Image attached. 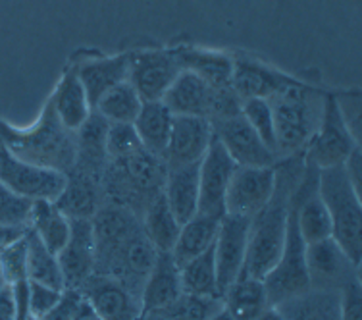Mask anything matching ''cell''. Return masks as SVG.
I'll list each match as a JSON object with an SVG mask.
<instances>
[{
  "mask_svg": "<svg viewBox=\"0 0 362 320\" xmlns=\"http://www.w3.org/2000/svg\"><path fill=\"white\" fill-rule=\"evenodd\" d=\"M305 166L303 154L286 156L276 166V188L270 201L252 216L249 224L247 255L241 274L262 280L278 263L286 244L293 189L305 172Z\"/></svg>",
  "mask_w": 362,
  "mask_h": 320,
  "instance_id": "obj_1",
  "label": "cell"
},
{
  "mask_svg": "<svg viewBox=\"0 0 362 320\" xmlns=\"http://www.w3.org/2000/svg\"><path fill=\"white\" fill-rule=\"evenodd\" d=\"M0 141L18 159L37 166L68 174L76 164V132L66 130L56 118L50 98L29 127H14L0 120Z\"/></svg>",
  "mask_w": 362,
  "mask_h": 320,
  "instance_id": "obj_2",
  "label": "cell"
},
{
  "mask_svg": "<svg viewBox=\"0 0 362 320\" xmlns=\"http://www.w3.org/2000/svg\"><path fill=\"white\" fill-rule=\"evenodd\" d=\"M326 95L327 91L299 81L266 98L274 116L276 143L281 159L305 153L320 125Z\"/></svg>",
  "mask_w": 362,
  "mask_h": 320,
  "instance_id": "obj_3",
  "label": "cell"
},
{
  "mask_svg": "<svg viewBox=\"0 0 362 320\" xmlns=\"http://www.w3.org/2000/svg\"><path fill=\"white\" fill-rule=\"evenodd\" d=\"M166 162L145 149L126 159L108 160L103 174V205H116L143 216L145 209L164 191Z\"/></svg>",
  "mask_w": 362,
  "mask_h": 320,
  "instance_id": "obj_4",
  "label": "cell"
},
{
  "mask_svg": "<svg viewBox=\"0 0 362 320\" xmlns=\"http://www.w3.org/2000/svg\"><path fill=\"white\" fill-rule=\"evenodd\" d=\"M318 193L332 218V237L347 258L361 268L362 197L347 180L343 166L318 170Z\"/></svg>",
  "mask_w": 362,
  "mask_h": 320,
  "instance_id": "obj_5",
  "label": "cell"
},
{
  "mask_svg": "<svg viewBox=\"0 0 362 320\" xmlns=\"http://www.w3.org/2000/svg\"><path fill=\"white\" fill-rule=\"evenodd\" d=\"M341 95L343 93L327 91L320 125L303 153L305 162L316 170L343 166L349 154L361 145V141L349 130L347 120L343 116L341 105H339Z\"/></svg>",
  "mask_w": 362,
  "mask_h": 320,
  "instance_id": "obj_6",
  "label": "cell"
},
{
  "mask_svg": "<svg viewBox=\"0 0 362 320\" xmlns=\"http://www.w3.org/2000/svg\"><path fill=\"white\" fill-rule=\"evenodd\" d=\"M262 282H264L270 307L279 305L281 301L295 297L310 287L307 268V244L300 237L299 228H297L293 202L289 207L286 244H284L281 255L274 268L262 278Z\"/></svg>",
  "mask_w": 362,
  "mask_h": 320,
  "instance_id": "obj_7",
  "label": "cell"
},
{
  "mask_svg": "<svg viewBox=\"0 0 362 320\" xmlns=\"http://www.w3.org/2000/svg\"><path fill=\"white\" fill-rule=\"evenodd\" d=\"M0 181L28 201H56L62 193L66 174L18 159L0 141Z\"/></svg>",
  "mask_w": 362,
  "mask_h": 320,
  "instance_id": "obj_8",
  "label": "cell"
},
{
  "mask_svg": "<svg viewBox=\"0 0 362 320\" xmlns=\"http://www.w3.org/2000/svg\"><path fill=\"white\" fill-rule=\"evenodd\" d=\"M180 72L181 66L172 49H141L129 52L127 81L139 93L143 103L162 101Z\"/></svg>",
  "mask_w": 362,
  "mask_h": 320,
  "instance_id": "obj_9",
  "label": "cell"
},
{
  "mask_svg": "<svg viewBox=\"0 0 362 320\" xmlns=\"http://www.w3.org/2000/svg\"><path fill=\"white\" fill-rule=\"evenodd\" d=\"M210 124L214 137L222 143L226 153L230 154L237 166L272 168L281 162V156L264 145V141L258 137L243 114L216 120Z\"/></svg>",
  "mask_w": 362,
  "mask_h": 320,
  "instance_id": "obj_10",
  "label": "cell"
},
{
  "mask_svg": "<svg viewBox=\"0 0 362 320\" xmlns=\"http://www.w3.org/2000/svg\"><path fill=\"white\" fill-rule=\"evenodd\" d=\"M237 164L212 135L206 154L199 164V215L222 218L226 215V191Z\"/></svg>",
  "mask_w": 362,
  "mask_h": 320,
  "instance_id": "obj_11",
  "label": "cell"
},
{
  "mask_svg": "<svg viewBox=\"0 0 362 320\" xmlns=\"http://www.w3.org/2000/svg\"><path fill=\"white\" fill-rule=\"evenodd\" d=\"M249 224L251 218L247 216L223 215L220 218L216 239H214V263H216L220 297L243 272Z\"/></svg>",
  "mask_w": 362,
  "mask_h": 320,
  "instance_id": "obj_12",
  "label": "cell"
},
{
  "mask_svg": "<svg viewBox=\"0 0 362 320\" xmlns=\"http://www.w3.org/2000/svg\"><path fill=\"white\" fill-rule=\"evenodd\" d=\"M276 166H237L226 191V215L247 216V218L257 215L270 201L274 193Z\"/></svg>",
  "mask_w": 362,
  "mask_h": 320,
  "instance_id": "obj_13",
  "label": "cell"
},
{
  "mask_svg": "<svg viewBox=\"0 0 362 320\" xmlns=\"http://www.w3.org/2000/svg\"><path fill=\"white\" fill-rule=\"evenodd\" d=\"M66 290H81L95 274V234L87 218H70V237L56 253Z\"/></svg>",
  "mask_w": 362,
  "mask_h": 320,
  "instance_id": "obj_14",
  "label": "cell"
},
{
  "mask_svg": "<svg viewBox=\"0 0 362 320\" xmlns=\"http://www.w3.org/2000/svg\"><path fill=\"white\" fill-rule=\"evenodd\" d=\"M233 56V74L231 87L241 101L247 98H268L274 93L286 89L289 85L299 84L300 79L286 72L272 68L268 64L255 60L252 56L237 52Z\"/></svg>",
  "mask_w": 362,
  "mask_h": 320,
  "instance_id": "obj_15",
  "label": "cell"
},
{
  "mask_svg": "<svg viewBox=\"0 0 362 320\" xmlns=\"http://www.w3.org/2000/svg\"><path fill=\"white\" fill-rule=\"evenodd\" d=\"M212 124L201 116H174L168 141L166 168L199 164L212 141Z\"/></svg>",
  "mask_w": 362,
  "mask_h": 320,
  "instance_id": "obj_16",
  "label": "cell"
},
{
  "mask_svg": "<svg viewBox=\"0 0 362 320\" xmlns=\"http://www.w3.org/2000/svg\"><path fill=\"white\" fill-rule=\"evenodd\" d=\"M79 292L90 301L103 320H135L141 313L139 295L105 274H93Z\"/></svg>",
  "mask_w": 362,
  "mask_h": 320,
  "instance_id": "obj_17",
  "label": "cell"
},
{
  "mask_svg": "<svg viewBox=\"0 0 362 320\" xmlns=\"http://www.w3.org/2000/svg\"><path fill=\"white\" fill-rule=\"evenodd\" d=\"M307 268L310 287L339 290L347 280L361 274V268L349 261L334 237L307 245Z\"/></svg>",
  "mask_w": 362,
  "mask_h": 320,
  "instance_id": "obj_18",
  "label": "cell"
},
{
  "mask_svg": "<svg viewBox=\"0 0 362 320\" xmlns=\"http://www.w3.org/2000/svg\"><path fill=\"white\" fill-rule=\"evenodd\" d=\"M71 66L83 85L90 106H95L112 87L127 81L129 52L116 56H83Z\"/></svg>",
  "mask_w": 362,
  "mask_h": 320,
  "instance_id": "obj_19",
  "label": "cell"
},
{
  "mask_svg": "<svg viewBox=\"0 0 362 320\" xmlns=\"http://www.w3.org/2000/svg\"><path fill=\"white\" fill-rule=\"evenodd\" d=\"M54 202L68 218L90 220L103 207V181L71 168L66 174L62 193Z\"/></svg>",
  "mask_w": 362,
  "mask_h": 320,
  "instance_id": "obj_20",
  "label": "cell"
},
{
  "mask_svg": "<svg viewBox=\"0 0 362 320\" xmlns=\"http://www.w3.org/2000/svg\"><path fill=\"white\" fill-rule=\"evenodd\" d=\"M181 293L183 290H181L180 266L175 265L170 253H158L153 270L148 272L145 284L141 287V311L168 309Z\"/></svg>",
  "mask_w": 362,
  "mask_h": 320,
  "instance_id": "obj_21",
  "label": "cell"
},
{
  "mask_svg": "<svg viewBox=\"0 0 362 320\" xmlns=\"http://www.w3.org/2000/svg\"><path fill=\"white\" fill-rule=\"evenodd\" d=\"M181 70L193 72L210 87H230L233 74V56L223 50H209L180 45L172 49Z\"/></svg>",
  "mask_w": 362,
  "mask_h": 320,
  "instance_id": "obj_22",
  "label": "cell"
},
{
  "mask_svg": "<svg viewBox=\"0 0 362 320\" xmlns=\"http://www.w3.org/2000/svg\"><path fill=\"white\" fill-rule=\"evenodd\" d=\"M337 287H308L307 292L281 301L276 309L284 320H341Z\"/></svg>",
  "mask_w": 362,
  "mask_h": 320,
  "instance_id": "obj_23",
  "label": "cell"
},
{
  "mask_svg": "<svg viewBox=\"0 0 362 320\" xmlns=\"http://www.w3.org/2000/svg\"><path fill=\"white\" fill-rule=\"evenodd\" d=\"M50 103L54 108L56 118L60 120V124L66 130L77 132L87 122L93 112V106H90L87 93L79 81L74 66L64 70L54 93L50 95Z\"/></svg>",
  "mask_w": 362,
  "mask_h": 320,
  "instance_id": "obj_24",
  "label": "cell"
},
{
  "mask_svg": "<svg viewBox=\"0 0 362 320\" xmlns=\"http://www.w3.org/2000/svg\"><path fill=\"white\" fill-rule=\"evenodd\" d=\"M212 87L193 72L181 70L175 81L170 85L162 103L174 116H201L209 120Z\"/></svg>",
  "mask_w": 362,
  "mask_h": 320,
  "instance_id": "obj_25",
  "label": "cell"
},
{
  "mask_svg": "<svg viewBox=\"0 0 362 320\" xmlns=\"http://www.w3.org/2000/svg\"><path fill=\"white\" fill-rule=\"evenodd\" d=\"M199 164L166 168L162 193L180 224L199 215Z\"/></svg>",
  "mask_w": 362,
  "mask_h": 320,
  "instance_id": "obj_26",
  "label": "cell"
},
{
  "mask_svg": "<svg viewBox=\"0 0 362 320\" xmlns=\"http://www.w3.org/2000/svg\"><path fill=\"white\" fill-rule=\"evenodd\" d=\"M172 122H174V114L168 110L162 101L143 103L139 116L133 122V127L137 132L141 147L146 153L164 160L170 132H172Z\"/></svg>",
  "mask_w": 362,
  "mask_h": 320,
  "instance_id": "obj_27",
  "label": "cell"
},
{
  "mask_svg": "<svg viewBox=\"0 0 362 320\" xmlns=\"http://www.w3.org/2000/svg\"><path fill=\"white\" fill-rule=\"evenodd\" d=\"M223 309L235 320H255L270 307L264 282L241 274L222 295Z\"/></svg>",
  "mask_w": 362,
  "mask_h": 320,
  "instance_id": "obj_28",
  "label": "cell"
},
{
  "mask_svg": "<svg viewBox=\"0 0 362 320\" xmlns=\"http://www.w3.org/2000/svg\"><path fill=\"white\" fill-rule=\"evenodd\" d=\"M218 226H220V218L204 215H195L191 220L181 224L180 236L175 239L174 249L170 251L175 265H185L187 261L210 249L216 239Z\"/></svg>",
  "mask_w": 362,
  "mask_h": 320,
  "instance_id": "obj_29",
  "label": "cell"
},
{
  "mask_svg": "<svg viewBox=\"0 0 362 320\" xmlns=\"http://www.w3.org/2000/svg\"><path fill=\"white\" fill-rule=\"evenodd\" d=\"M29 230L47 249L58 253L70 237V218L56 207L54 201H33Z\"/></svg>",
  "mask_w": 362,
  "mask_h": 320,
  "instance_id": "obj_30",
  "label": "cell"
},
{
  "mask_svg": "<svg viewBox=\"0 0 362 320\" xmlns=\"http://www.w3.org/2000/svg\"><path fill=\"white\" fill-rule=\"evenodd\" d=\"M141 228L158 253H170L180 236L181 224L168 207L164 193L156 197L141 216Z\"/></svg>",
  "mask_w": 362,
  "mask_h": 320,
  "instance_id": "obj_31",
  "label": "cell"
},
{
  "mask_svg": "<svg viewBox=\"0 0 362 320\" xmlns=\"http://www.w3.org/2000/svg\"><path fill=\"white\" fill-rule=\"evenodd\" d=\"M141 106L143 101L139 93L133 89L129 81H124L103 95L97 105L93 106V110L100 114L108 124H133L139 116Z\"/></svg>",
  "mask_w": 362,
  "mask_h": 320,
  "instance_id": "obj_32",
  "label": "cell"
},
{
  "mask_svg": "<svg viewBox=\"0 0 362 320\" xmlns=\"http://www.w3.org/2000/svg\"><path fill=\"white\" fill-rule=\"evenodd\" d=\"M180 280L183 293L193 295H216L218 278H216V263H214V245L206 249L195 258L187 261L180 266Z\"/></svg>",
  "mask_w": 362,
  "mask_h": 320,
  "instance_id": "obj_33",
  "label": "cell"
},
{
  "mask_svg": "<svg viewBox=\"0 0 362 320\" xmlns=\"http://www.w3.org/2000/svg\"><path fill=\"white\" fill-rule=\"evenodd\" d=\"M28 280L39 284L50 285L56 290H66L64 276L58 265L56 253L49 251L41 244V239L28 228Z\"/></svg>",
  "mask_w": 362,
  "mask_h": 320,
  "instance_id": "obj_34",
  "label": "cell"
},
{
  "mask_svg": "<svg viewBox=\"0 0 362 320\" xmlns=\"http://www.w3.org/2000/svg\"><path fill=\"white\" fill-rule=\"evenodd\" d=\"M223 307L222 297L216 295H193L181 293L180 297L168 307L172 320H209Z\"/></svg>",
  "mask_w": 362,
  "mask_h": 320,
  "instance_id": "obj_35",
  "label": "cell"
},
{
  "mask_svg": "<svg viewBox=\"0 0 362 320\" xmlns=\"http://www.w3.org/2000/svg\"><path fill=\"white\" fill-rule=\"evenodd\" d=\"M241 114L249 122L252 130L257 132L260 139L264 141V145L272 149L274 153H278V143H276V127H274V116L272 108L266 98H247L241 103Z\"/></svg>",
  "mask_w": 362,
  "mask_h": 320,
  "instance_id": "obj_36",
  "label": "cell"
},
{
  "mask_svg": "<svg viewBox=\"0 0 362 320\" xmlns=\"http://www.w3.org/2000/svg\"><path fill=\"white\" fill-rule=\"evenodd\" d=\"M0 268L8 285L28 280V237H20L6 249L0 251Z\"/></svg>",
  "mask_w": 362,
  "mask_h": 320,
  "instance_id": "obj_37",
  "label": "cell"
},
{
  "mask_svg": "<svg viewBox=\"0 0 362 320\" xmlns=\"http://www.w3.org/2000/svg\"><path fill=\"white\" fill-rule=\"evenodd\" d=\"M33 201L16 195L14 191L0 181V224L16 226V228H29Z\"/></svg>",
  "mask_w": 362,
  "mask_h": 320,
  "instance_id": "obj_38",
  "label": "cell"
},
{
  "mask_svg": "<svg viewBox=\"0 0 362 320\" xmlns=\"http://www.w3.org/2000/svg\"><path fill=\"white\" fill-rule=\"evenodd\" d=\"M141 141L133 124H110L106 132V154L108 160L126 159L129 154L137 153Z\"/></svg>",
  "mask_w": 362,
  "mask_h": 320,
  "instance_id": "obj_39",
  "label": "cell"
},
{
  "mask_svg": "<svg viewBox=\"0 0 362 320\" xmlns=\"http://www.w3.org/2000/svg\"><path fill=\"white\" fill-rule=\"evenodd\" d=\"M62 295V290H56L39 282H29V314L42 319L60 303Z\"/></svg>",
  "mask_w": 362,
  "mask_h": 320,
  "instance_id": "obj_40",
  "label": "cell"
},
{
  "mask_svg": "<svg viewBox=\"0 0 362 320\" xmlns=\"http://www.w3.org/2000/svg\"><path fill=\"white\" fill-rule=\"evenodd\" d=\"M339 311H341V320H362V284L361 274L355 278L347 280L339 287Z\"/></svg>",
  "mask_w": 362,
  "mask_h": 320,
  "instance_id": "obj_41",
  "label": "cell"
},
{
  "mask_svg": "<svg viewBox=\"0 0 362 320\" xmlns=\"http://www.w3.org/2000/svg\"><path fill=\"white\" fill-rule=\"evenodd\" d=\"M66 297L70 301L71 320H103L100 314L90 305V301L85 297L79 290H64Z\"/></svg>",
  "mask_w": 362,
  "mask_h": 320,
  "instance_id": "obj_42",
  "label": "cell"
},
{
  "mask_svg": "<svg viewBox=\"0 0 362 320\" xmlns=\"http://www.w3.org/2000/svg\"><path fill=\"white\" fill-rule=\"evenodd\" d=\"M343 170L347 174V180L351 181V185L355 188V191L362 197V149L361 145L356 147L353 153L349 154L347 160L343 162Z\"/></svg>",
  "mask_w": 362,
  "mask_h": 320,
  "instance_id": "obj_43",
  "label": "cell"
},
{
  "mask_svg": "<svg viewBox=\"0 0 362 320\" xmlns=\"http://www.w3.org/2000/svg\"><path fill=\"white\" fill-rule=\"evenodd\" d=\"M0 320H16V305L12 285H4L0 290Z\"/></svg>",
  "mask_w": 362,
  "mask_h": 320,
  "instance_id": "obj_44",
  "label": "cell"
},
{
  "mask_svg": "<svg viewBox=\"0 0 362 320\" xmlns=\"http://www.w3.org/2000/svg\"><path fill=\"white\" fill-rule=\"evenodd\" d=\"M28 228H16V226H4L0 224V251H4L10 244H14L16 239L25 236Z\"/></svg>",
  "mask_w": 362,
  "mask_h": 320,
  "instance_id": "obj_45",
  "label": "cell"
},
{
  "mask_svg": "<svg viewBox=\"0 0 362 320\" xmlns=\"http://www.w3.org/2000/svg\"><path fill=\"white\" fill-rule=\"evenodd\" d=\"M42 320H71L70 301H68V297H66V292H64L60 303H58V305H56L49 314H45Z\"/></svg>",
  "mask_w": 362,
  "mask_h": 320,
  "instance_id": "obj_46",
  "label": "cell"
},
{
  "mask_svg": "<svg viewBox=\"0 0 362 320\" xmlns=\"http://www.w3.org/2000/svg\"><path fill=\"white\" fill-rule=\"evenodd\" d=\"M135 320H172V316L168 314L166 309H160V311H141Z\"/></svg>",
  "mask_w": 362,
  "mask_h": 320,
  "instance_id": "obj_47",
  "label": "cell"
},
{
  "mask_svg": "<svg viewBox=\"0 0 362 320\" xmlns=\"http://www.w3.org/2000/svg\"><path fill=\"white\" fill-rule=\"evenodd\" d=\"M255 320H284V316L279 314V311L276 309V307H268L264 313L258 314Z\"/></svg>",
  "mask_w": 362,
  "mask_h": 320,
  "instance_id": "obj_48",
  "label": "cell"
},
{
  "mask_svg": "<svg viewBox=\"0 0 362 320\" xmlns=\"http://www.w3.org/2000/svg\"><path fill=\"white\" fill-rule=\"evenodd\" d=\"M209 320H235V319H233V316H231V314L222 307V309H220L216 314H212Z\"/></svg>",
  "mask_w": 362,
  "mask_h": 320,
  "instance_id": "obj_49",
  "label": "cell"
},
{
  "mask_svg": "<svg viewBox=\"0 0 362 320\" xmlns=\"http://www.w3.org/2000/svg\"><path fill=\"white\" fill-rule=\"evenodd\" d=\"M6 285V280H4V276H2V268H0V290Z\"/></svg>",
  "mask_w": 362,
  "mask_h": 320,
  "instance_id": "obj_50",
  "label": "cell"
},
{
  "mask_svg": "<svg viewBox=\"0 0 362 320\" xmlns=\"http://www.w3.org/2000/svg\"><path fill=\"white\" fill-rule=\"evenodd\" d=\"M25 320H42V319H39V316H33V314H29V316Z\"/></svg>",
  "mask_w": 362,
  "mask_h": 320,
  "instance_id": "obj_51",
  "label": "cell"
}]
</instances>
